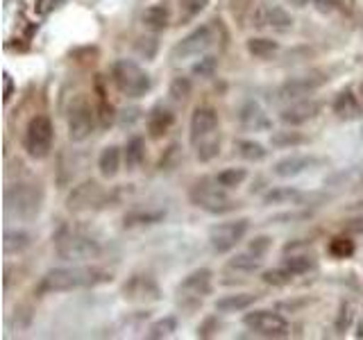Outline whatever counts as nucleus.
<instances>
[{
  "mask_svg": "<svg viewBox=\"0 0 363 340\" xmlns=\"http://www.w3.org/2000/svg\"><path fill=\"white\" fill-rule=\"evenodd\" d=\"M189 139L200 162H213L220 154V125L213 107H196L191 113Z\"/></svg>",
  "mask_w": 363,
  "mask_h": 340,
  "instance_id": "1",
  "label": "nucleus"
},
{
  "mask_svg": "<svg viewBox=\"0 0 363 340\" xmlns=\"http://www.w3.org/2000/svg\"><path fill=\"white\" fill-rule=\"evenodd\" d=\"M289 3H293L295 7H306V5L311 3V0H289Z\"/></svg>",
  "mask_w": 363,
  "mask_h": 340,
  "instance_id": "47",
  "label": "nucleus"
},
{
  "mask_svg": "<svg viewBox=\"0 0 363 340\" xmlns=\"http://www.w3.org/2000/svg\"><path fill=\"white\" fill-rule=\"evenodd\" d=\"M243 324L255 332L259 336H266V338H281L289 334V322L275 311H266V309H259L252 313H245L243 317Z\"/></svg>",
  "mask_w": 363,
  "mask_h": 340,
  "instance_id": "11",
  "label": "nucleus"
},
{
  "mask_svg": "<svg viewBox=\"0 0 363 340\" xmlns=\"http://www.w3.org/2000/svg\"><path fill=\"white\" fill-rule=\"evenodd\" d=\"M238 123H241V128L247 132H266L272 128V120L268 118L266 109L255 100L245 102L241 107V111H238Z\"/></svg>",
  "mask_w": 363,
  "mask_h": 340,
  "instance_id": "18",
  "label": "nucleus"
},
{
  "mask_svg": "<svg viewBox=\"0 0 363 340\" xmlns=\"http://www.w3.org/2000/svg\"><path fill=\"white\" fill-rule=\"evenodd\" d=\"M247 227H250V222L245 218L213 225L211 230H209V245H211V249H213V252H218V254L232 252V249L245 238Z\"/></svg>",
  "mask_w": 363,
  "mask_h": 340,
  "instance_id": "10",
  "label": "nucleus"
},
{
  "mask_svg": "<svg viewBox=\"0 0 363 340\" xmlns=\"http://www.w3.org/2000/svg\"><path fill=\"white\" fill-rule=\"evenodd\" d=\"M304 200V193H300L298 188H291V186H279V188H272L264 196V204L272 207V204H300Z\"/></svg>",
  "mask_w": 363,
  "mask_h": 340,
  "instance_id": "25",
  "label": "nucleus"
},
{
  "mask_svg": "<svg viewBox=\"0 0 363 340\" xmlns=\"http://www.w3.org/2000/svg\"><path fill=\"white\" fill-rule=\"evenodd\" d=\"M270 141L272 145H277V147H295V145H302L306 143V136L300 134V132H272L270 136Z\"/></svg>",
  "mask_w": 363,
  "mask_h": 340,
  "instance_id": "35",
  "label": "nucleus"
},
{
  "mask_svg": "<svg viewBox=\"0 0 363 340\" xmlns=\"http://www.w3.org/2000/svg\"><path fill=\"white\" fill-rule=\"evenodd\" d=\"M227 268L236 270V272H255L261 268V256L252 254H236L234 259L227 261Z\"/></svg>",
  "mask_w": 363,
  "mask_h": 340,
  "instance_id": "32",
  "label": "nucleus"
},
{
  "mask_svg": "<svg viewBox=\"0 0 363 340\" xmlns=\"http://www.w3.org/2000/svg\"><path fill=\"white\" fill-rule=\"evenodd\" d=\"M143 159H145V141L141 136H134L125 145V166H128V170H136L143 164Z\"/></svg>",
  "mask_w": 363,
  "mask_h": 340,
  "instance_id": "29",
  "label": "nucleus"
},
{
  "mask_svg": "<svg viewBox=\"0 0 363 340\" xmlns=\"http://www.w3.org/2000/svg\"><path fill=\"white\" fill-rule=\"evenodd\" d=\"M123 293H125V298L132 302H157L162 298L157 281L150 275H134L128 283H125Z\"/></svg>",
  "mask_w": 363,
  "mask_h": 340,
  "instance_id": "15",
  "label": "nucleus"
},
{
  "mask_svg": "<svg viewBox=\"0 0 363 340\" xmlns=\"http://www.w3.org/2000/svg\"><path fill=\"white\" fill-rule=\"evenodd\" d=\"M268 247H270V238L268 236H259V238H255V243L250 245V252H255L257 256H261L264 252H268Z\"/></svg>",
  "mask_w": 363,
  "mask_h": 340,
  "instance_id": "44",
  "label": "nucleus"
},
{
  "mask_svg": "<svg viewBox=\"0 0 363 340\" xmlns=\"http://www.w3.org/2000/svg\"><path fill=\"white\" fill-rule=\"evenodd\" d=\"M168 94L175 102H184L191 96V79L189 77H175L173 82H170Z\"/></svg>",
  "mask_w": 363,
  "mask_h": 340,
  "instance_id": "38",
  "label": "nucleus"
},
{
  "mask_svg": "<svg viewBox=\"0 0 363 340\" xmlns=\"http://www.w3.org/2000/svg\"><path fill=\"white\" fill-rule=\"evenodd\" d=\"M111 82L123 96L128 98H143L150 91L152 82L143 68L132 60H118L111 66Z\"/></svg>",
  "mask_w": 363,
  "mask_h": 340,
  "instance_id": "5",
  "label": "nucleus"
},
{
  "mask_svg": "<svg viewBox=\"0 0 363 340\" xmlns=\"http://www.w3.org/2000/svg\"><path fill=\"white\" fill-rule=\"evenodd\" d=\"M166 218V211L162 209H134L130 213H125V227H139V225H157Z\"/></svg>",
  "mask_w": 363,
  "mask_h": 340,
  "instance_id": "27",
  "label": "nucleus"
},
{
  "mask_svg": "<svg viewBox=\"0 0 363 340\" xmlns=\"http://www.w3.org/2000/svg\"><path fill=\"white\" fill-rule=\"evenodd\" d=\"M111 279L105 270L100 268H89V266H73V268H55L48 270L39 281V293L50 295V293H68L75 288H86L96 286L100 281Z\"/></svg>",
  "mask_w": 363,
  "mask_h": 340,
  "instance_id": "2",
  "label": "nucleus"
},
{
  "mask_svg": "<svg viewBox=\"0 0 363 340\" xmlns=\"http://www.w3.org/2000/svg\"><path fill=\"white\" fill-rule=\"evenodd\" d=\"M43 207V191L39 184H30V181H18L11 184L5 191V211L14 218L30 220L39 215Z\"/></svg>",
  "mask_w": 363,
  "mask_h": 340,
  "instance_id": "3",
  "label": "nucleus"
},
{
  "mask_svg": "<svg viewBox=\"0 0 363 340\" xmlns=\"http://www.w3.org/2000/svg\"><path fill=\"white\" fill-rule=\"evenodd\" d=\"M143 26L150 32H164L170 23V11L166 5H150L143 11Z\"/></svg>",
  "mask_w": 363,
  "mask_h": 340,
  "instance_id": "23",
  "label": "nucleus"
},
{
  "mask_svg": "<svg viewBox=\"0 0 363 340\" xmlns=\"http://www.w3.org/2000/svg\"><path fill=\"white\" fill-rule=\"evenodd\" d=\"M361 98H363V82H361Z\"/></svg>",
  "mask_w": 363,
  "mask_h": 340,
  "instance_id": "49",
  "label": "nucleus"
},
{
  "mask_svg": "<svg viewBox=\"0 0 363 340\" xmlns=\"http://www.w3.org/2000/svg\"><path fill=\"white\" fill-rule=\"evenodd\" d=\"M311 266H313V261H311V256H306V254L284 259V268H286L291 275H304V272L311 270Z\"/></svg>",
  "mask_w": 363,
  "mask_h": 340,
  "instance_id": "37",
  "label": "nucleus"
},
{
  "mask_svg": "<svg viewBox=\"0 0 363 340\" xmlns=\"http://www.w3.org/2000/svg\"><path fill=\"white\" fill-rule=\"evenodd\" d=\"M3 82H5V102H9L11 100V94H14V79H11L9 73H5Z\"/></svg>",
  "mask_w": 363,
  "mask_h": 340,
  "instance_id": "45",
  "label": "nucleus"
},
{
  "mask_svg": "<svg viewBox=\"0 0 363 340\" xmlns=\"http://www.w3.org/2000/svg\"><path fill=\"white\" fill-rule=\"evenodd\" d=\"M213 288V277H211V270L207 268H200V270H193L191 275L179 283V293H184V298H204L209 295Z\"/></svg>",
  "mask_w": 363,
  "mask_h": 340,
  "instance_id": "19",
  "label": "nucleus"
},
{
  "mask_svg": "<svg viewBox=\"0 0 363 340\" xmlns=\"http://www.w3.org/2000/svg\"><path fill=\"white\" fill-rule=\"evenodd\" d=\"M361 139H363V128H361Z\"/></svg>",
  "mask_w": 363,
  "mask_h": 340,
  "instance_id": "50",
  "label": "nucleus"
},
{
  "mask_svg": "<svg viewBox=\"0 0 363 340\" xmlns=\"http://www.w3.org/2000/svg\"><path fill=\"white\" fill-rule=\"evenodd\" d=\"M102 247L96 238L82 232H64L55 241V254L62 261H89L100 256Z\"/></svg>",
  "mask_w": 363,
  "mask_h": 340,
  "instance_id": "7",
  "label": "nucleus"
},
{
  "mask_svg": "<svg viewBox=\"0 0 363 340\" xmlns=\"http://www.w3.org/2000/svg\"><path fill=\"white\" fill-rule=\"evenodd\" d=\"M175 123V116L173 111H168L166 107H155L150 111V116H147V134H150V139H164V136L170 132Z\"/></svg>",
  "mask_w": 363,
  "mask_h": 340,
  "instance_id": "21",
  "label": "nucleus"
},
{
  "mask_svg": "<svg viewBox=\"0 0 363 340\" xmlns=\"http://www.w3.org/2000/svg\"><path fill=\"white\" fill-rule=\"evenodd\" d=\"M318 11H323V14H334V11H338V14H350L352 9H354L357 0H313Z\"/></svg>",
  "mask_w": 363,
  "mask_h": 340,
  "instance_id": "33",
  "label": "nucleus"
},
{
  "mask_svg": "<svg viewBox=\"0 0 363 340\" xmlns=\"http://www.w3.org/2000/svg\"><path fill=\"white\" fill-rule=\"evenodd\" d=\"M352 317H354V311H352L350 304L340 306V313L336 317V332H345V329L352 324Z\"/></svg>",
  "mask_w": 363,
  "mask_h": 340,
  "instance_id": "41",
  "label": "nucleus"
},
{
  "mask_svg": "<svg viewBox=\"0 0 363 340\" xmlns=\"http://www.w3.org/2000/svg\"><path fill=\"white\" fill-rule=\"evenodd\" d=\"M245 48L250 55L257 57V60H270V57H275L279 52V43L266 37H252V39H247Z\"/></svg>",
  "mask_w": 363,
  "mask_h": 340,
  "instance_id": "26",
  "label": "nucleus"
},
{
  "mask_svg": "<svg viewBox=\"0 0 363 340\" xmlns=\"http://www.w3.org/2000/svg\"><path fill=\"white\" fill-rule=\"evenodd\" d=\"M257 302V295L255 293H234V295H225L218 302H216V311L220 313H238V311H245L250 309Z\"/></svg>",
  "mask_w": 363,
  "mask_h": 340,
  "instance_id": "22",
  "label": "nucleus"
},
{
  "mask_svg": "<svg viewBox=\"0 0 363 340\" xmlns=\"http://www.w3.org/2000/svg\"><path fill=\"white\" fill-rule=\"evenodd\" d=\"M318 164H320V159H315L311 154H289L272 166V173L281 179H291V177H298V175L306 173V170L315 168Z\"/></svg>",
  "mask_w": 363,
  "mask_h": 340,
  "instance_id": "16",
  "label": "nucleus"
},
{
  "mask_svg": "<svg viewBox=\"0 0 363 340\" xmlns=\"http://www.w3.org/2000/svg\"><path fill=\"white\" fill-rule=\"evenodd\" d=\"M121 150L116 145H109V147H105V150L100 152V157H98V170H100V175L102 177H107V179H111V177H116L118 175V170H121Z\"/></svg>",
  "mask_w": 363,
  "mask_h": 340,
  "instance_id": "24",
  "label": "nucleus"
},
{
  "mask_svg": "<svg viewBox=\"0 0 363 340\" xmlns=\"http://www.w3.org/2000/svg\"><path fill=\"white\" fill-rule=\"evenodd\" d=\"M98 116H100V125H102V128H109V125L113 123V118H116V116H113V107L107 105L105 100L100 102V113H98Z\"/></svg>",
  "mask_w": 363,
  "mask_h": 340,
  "instance_id": "43",
  "label": "nucleus"
},
{
  "mask_svg": "<svg viewBox=\"0 0 363 340\" xmlns=\"http://www.w3.org/2000/svg\"><path fill=\"white\" fill-rule=\"evenodd\" d=\"M357 336H359V338H363V320L359 322V332H357Z\"/></svg>",
  "mask_w": 363,
  "mask_h": 340,
  "instance_id": "48",
  "label": "nucleus"
},
{
  "mask_svg": "<svg viewBox=\"0 0 363 340\" xmlns=\"http://www.w3.org/2000/svg\"><path fill=\"white\" fill-rule=\"evenodd\" d=\"M191 202L198 209L207 211L211 215H223L230 213L238 207V202L227 196V188H223L216 179H202L189 193Z\"/></svg>",
  "mask_w": 363,
  "mask_h": 340,
  "instance_id": "4",
  "label": "nucleus"
},
{
  "mask_svg": "<svg viewBox=\"0 0 363 340\" xmlns=\"http://www.w3.org/2000/svg\"><path fill=\"white\" fill-rule=\"evenodd\" d=\"M323 84H327V77L323 73H309V75H298V77H291L286 79L277 96L279 100H302L304 96H311L313 91H318Z\"/></svg>",
  "mask_w": 363,
  "mask_h": 340,
  "instance_id": "12",
  "label": "nucleus"
},
{
  "mask_svg": "<svg viewBox=\"0 0 363 340\" xmlns=\"http://www.w3.org/2000/svg\"><path fill=\"white\" fill-rule=\"evenodd\" d=\"M236 152L241 154L245 162H264L268 157V150L264 145L257 141H247V139L236 141Z\"/></svg>",
  "mask_w": 363,
  "mask_h": 340,
  "instance_id": "31",
  "label": "nucleus"
},
{
  "mask_svg": "<svg viewBox=\"0 0 363 340\" xmlns=\"http://www.w3.org/2000/svg\"><path fill=\"white\" fill-rule=\"evenodd\" d=\"M347 232L363 234V215H359V218H352V220L347 222Z\"/></svg>",
  "mask_w": 363,
  "mask_h": 340,
  "instance_id": "46",
  "label": "nucleus"
},
{
  "mask_svg": "<svg viewBox=\"0 0 363 340\" xmlns=\"http://www.w3.org/2000/svg\"><path fill=\"white\" fill-rule=\"evenodd\" d=\"M102 198H105L102 186L98 184V181L89 179V181H82V184L75 186L71 193H68L66 209L68 211H86L91 207H96V204H100Z\"/></svg>",
  "mask_w": 363,
  "mask_h": 340,
  "instance_id": "13",
  "label": "nucleus"
},
{
  "mask_svg": "<svg viewBox=\"0 0 363 340\" xmlns=\"http://www.w3.org/2000/svg\"><path fill=\"white\" fill-rule=\"evenodd\" d=\"M334 113L340 120H359L363 118V105L359 96H354V91L345 89L334 98V105H332Z\"/></svg>",
  "mask_w": 363,
  "mask_h": 340,
  "instance_id": "20",
  "label": "nucleus"
},
{
  "mask_svg": "<svg viewBox=\"0 0 363 340\" xmlns=\"http://www.w3.org/2000/svg\"><path fill=\"white\" fill-rule=\"evenodd\" d=\"M32 245V236L23 230H7L3 238V249L5 254H18L23 249H28Z\"/></svg>",
  "mask_w": 363,
  "mask_h": 340,
  "instance_id": "28",
  "label": "nucleus"
},
{
  "mask_svg": "<svg viewBox=\"0 0 363 340\" xmlns=\"http://www.w3.org/2000/svg\"><path fill=\"white\" fill-rule=\"evenodd\" d=\"M216 41H218V30H216L213 23H204V26L186 34V37L175 45L173 52H170V60H173V64H182V62L196 60V57H204L216 45Z\"/></svg>",
  "mask_w": 363,
  "mask_h": 340,
  "instance_id": "6",
  "label": "nucleus"
},
{
  "mask_svg": "<svg viewBox=\"0 0 363 340\" xmlns=\"http://www.w3.org/2000/svg\"><path fill=\"white\" fill-rule=\"evenodd\" d=\"M361 179H363V177H361Z\"/></svg>",
  "mask_w": 363,
  "mask_h": 340,
  "instance_id": "51",
  "label": "nucleus"
},
{
  "mask_svg": "<svg viewBox=\"0 0 363 340\" xmlns=\"http://www.w3.org/2000/svg\"><path fill=\"white\" fill-rule=\"evenodd\" d=\"M52 139H55V128L52 120L48 116H32L28 128H26V136H23V147H26L28 157L32 159H45L52 150Z\"/></svg>",
  "mask_w": 363,
  "mask_h": 340,
  "instance_id": "8",
  "label": "nucleus"
},
{
  "mask_svg": "<svg viewBox=\"0 0 363 340\" xmlns=\"http://www.w3.org/2000/svg\"><path fill=\"white\" fill-rule=\"evenodd\" d=\"M66 128H68V139L73 143L86 141L91 132L96 128V111L91 107V102L84 96H77L66 113Z\"/></svg>",
  "mask_w": 363,
  "mask_h": 340,
  "instance_id": "9",
  "label": "nucleus"
},
{
  "mask_svg": "<svg viewBox=\"0 0 363 340\" xmlns=\"http://www.w3.org/2000/svg\"><path fill=\"white\" fill-rule=\"evenodd\" d=\"M255 26L257 28H272V30H289L293 26V18L286 9L277 5H259L255 11Z\"/></svg>",
  "mask_w": 363,
  "mask_h": 340,
  "instance_id": "17",
  "label": "nucleus"
},
{
  "mask_svg": "<svg viewBox=\"0 0 363 340\" xmlns=\"http://www.w3.org/2000/svg\"><path fill=\"white\" fill-rule=\"evenodd\" d=\"M175 329H177V320H175L173 315H166V317L157 320L150 329H147V338H152V340L168 338V336L175 334Z\"/></svg>",
  "mask_w": 363,
  "mask_h": 340,
  "instance_id": "34",
  "label": "nucleus"
},
{
  "mask_svg": "<svg viewBox=\"0 0 363 340\" xmlns=\"http://www.w3.org/2000/svg\"><path fill=\"white\" fill-rule=\"evenodd\" d=\"M213 66H216V57H202L200 64L193 66V73H196V75H209L213 71Z\"/></svg>",
  "mask_w": 363,
  "mask_h": 340,
  "instance_id": "42",
  "label": "nucleus"
},
{
  "mask_svg": "<svg viewBox=\"0 0 363 340\" xmlns=\"http://www.w3.org/2000/svg\"><path fill=\"white\" fill-rule=\"evenodd\" d=\"M318 113H320V102L318 100H293L289 107L279 111V120L295 128V125L313 120Z\"/></svg>",
  "mask_w": 363,
  "mask_h": 340,
  "instance_id": "14",
  "label": "nucleus"
},
{
  "mask_svg": "<svg viewBox=\"0 0 363 340\" xmlns=\"http://www.w3.org/2000/svg\"><path fill=\"white\" fill-rule=\"evenodd\" d=\"M261 279H264L266 283H270V286H286V283L293 279V275L281 266L279 270H266Z\"/></svg>",
  "mask_w": 363,
  "mask_h": 340,
  "instance_id": "39",
  "label": "nucleus"
},
{
  "mask_svg": "<svg viewBox=\"0 0 363 340\" xmlns=\"http://www.w3.org/2000/svg\"><path fill=\"white\" fill-rule=\"evenodd\" d=\"M213 179L218 181L223 188L232 191V188H238L247 179V170L245 168H225Z\"/></svg>",
  "mask_w": 363,
  "mask_h": 340,
  "instance_id": "30",
  "label": "nucleus"
},
{
  "mask_svg": "<svg viewBox=\"0 0 363 340\" xmlns=\"http://www.w3.org/2000/svg\"><path fill=\"white\" fill-rule=\"evenodd\" d=\"M209 5V0H179V9L184 11V16H198L200 11Z\"/></svg>",
  "mask_w": 363,
  "mask_h": 340,
  "instance_id": "40",
  "label": "nucleus"
},
{
  "mask_svg": "<svg viewBox=\"0 0 363 340\" xmlns=\"http://www.w3.org/2000/svg\"><path fill=\"white\" fill-rule=\"evenodd\" d=\"M329 254L336 259H347L354 254V243L345 236H336V238H332V243H329Z\"/></svg>",
  "mask_w": 363,
  "mask_h": 340,
  "instance_id": "36",
  "label": "nucleus"
}]
</instances>
